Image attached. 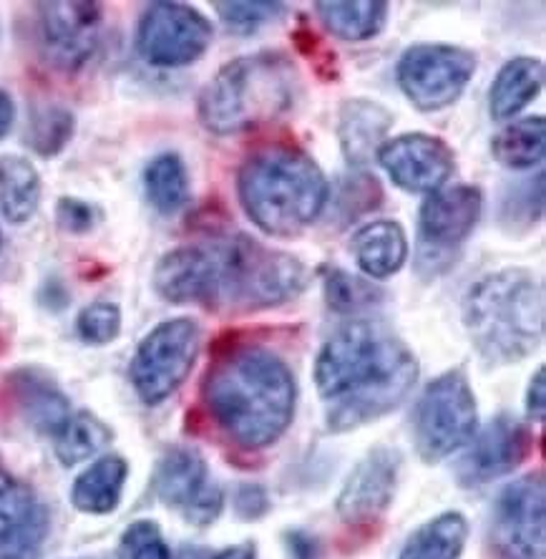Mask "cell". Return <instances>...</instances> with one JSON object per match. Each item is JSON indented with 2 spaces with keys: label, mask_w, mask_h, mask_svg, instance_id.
Segmentation results:
<instances>
[{
  "label": "cell",
  "mask_w": 546,
  "mask_h": 559,
  "mask_svg": "<svg viewBox=\"0 0 546 559\" xmlns=\"http://www.w3.org/2000/svg\"><path fill=\"white\" fill-rule=\"evenodd\" d=\"M237 192L247 217L270 237L302 235L330 200L322 169L295 146H268L247 156Z\"/></svg>",
  "instance_id": "obj_3"
},
{
  "label": "cell",
  "mask_w": 546,
  "mask_h": 559,
  "mask_svg": "<svg viewBox=\"0 0 546 559\" xmlns=\"http://www.w3.org/2000/svg\"><path fill=\"white\" fill-rule=\"evenodd\" d=\"M235 507H237L239 516H245V520H258V516H262L270 509V501H268V495H264L262 487L247 484V487L237 491Z\"/></svg>",
  "instance_id": "obj_37"
},
{
  "label": "cell",
  "mask_w": 546,
  "mask_h": 559,
  "mask_svg": "<svg viewBox=\"0 0 546 559\" xmlns=\"http://www.w3.org/2000/svg\"><path fill=\"white\" fill-rule=\"evenodd\" d=\"M322 290H325L328 306L337 312H360L376 306L380 298V290L373 283L337 267L325 270V275H322Z\"/></svg>",
  "instance_id": "obj_30"
},
{
  "label": "cell",
  "mask_w": 546,
  "mask_h": 559,
  "mask_svg": "<svg viewBox=\"0 0 546 559\" xmlns=\"http://www.w3.org/2000/svg\"><path fill=\"white\" fill-rule=\"evenodd\" d=\"M121 559H171L159 527L154 522H136L123 532Z\"/></svg>",
  "instance_id": "obj_34"
},
{
  "label": "cell",
  "mask_w": 546,
  "mask_h": 559,
  "mask_svg": "<svg viewBox=\"0 0 546 559\" xmlns=\"http://www.w3.org/2000/svg\"><path fill=\"white\" fill-rule=\"evenodd\" d=\"M40 202V177L21 156H0V215L13 225L33 217Z\"/></svg>",
  "instance_id": "obj_25"
},
{
  "label": "cell",
  "mask_w": 546,
  "mask_h": 559,
  "mask_svg": "<svg viewBox=\"0 0 546 559\" xmlns=\"http://www.w3.org/2000/svg\"><path fill=\"white\" fill-rule=\"evenodd\" d=\"M351 250L358 267L373 280H385L399 273L408 260V237L393 219H376L353 235Z\"/></svg>",
  "instance_id": "obj_21"
},
{
  "label": "cell",
  "mask_w": 546,
  "mask_h": 559,
  "mask_svg": "<svg viewBox=\"0 0 546 559\" xmlns=\"http://www.w3.org/2000/svg\"><path fill=\"white\" fill-rule=\"evenodd\" d=\"M46 534V507L26 484L0 472V559H36Z\"/></svg>",
  "instance_id": "obj_18"
},
{
  "label": "cell",
  "mask_w": 546,
  "mask_h": 559,
  "mask_svg": "<svg viewBox=\"0 0 546 559\" xmlns=\"http://www.w3.org/2000/svg\"><path fill=\"white\" fill-rule=\"evenodd\" d=\"M376 159L405 192L434 194L449 182L456 156L443 139L431 134H403L380 146Z\"/></svg>",
  "instance_id": "obj_14"
},
{
  "label": "cell",
  "mask_w": 546,
  "mask_h": 559,
  "mask_svg": "<svg viewBox=\"0 0 546 559\" xmlns=\"http://www.w3.org/2000/svg\"><path fill=\"white\" fill-rule=\"evenodd\" d=\"M476 56L459 46L420 44L408 48L399 63V84L420 111H441L468 86Z\"/></svg>",
  "instance_id": "obj_10"
},
{
  "label": "cell",
  "mask_w": 546,
  "mask_h": 559,
  "mask_svg": "<svg viewBox=\"0 0 546 559\" xmlns=\"http://www.w3.org/2000/svg\"><path fill=\"white\" fill-rule=\"evenodd\" d=\"M156 293L169 302H202L210 298V250L189 245L164 254L154 270Z\"/></svg>",
  "instance_id": "obj_20"
},
{
  "label": "cell",
  "mask_w": 546,
  "mask_h": 559,
  "mask_svg": "<svg viewBox=\"0 0 546 559\" xmlns=\"http://www.w3.org/2000/svg\"><path fill=\"white\" fill-rule=\"evenodd\" d=\"M401 454L395 449H373L347 476L337 497V514L347 524H366L378 520L391 507L399 484Z\"/></svg>",
  "instance_id": "obj_17"
},
{
  "label": "cell",
  "mask_w": 546,
  "mask_h": 559,
  "mask_svg": "<svg viewBox=\"0 0 546 559\" xmlns=\"http://www.w3.org/2000/svg\"><path fill=\"white\" fill-rule=\"evenodd\" d=\"M491 547L499 559H544L546 495L542 474L521 476L496 499Z\"/></svg>",
  "instance_id": "obj_11"
},
{
  "label": "cell",
  "mask_w": 546,
  "mask_h": 559,
  "mask_svg": "<svg viewBox=\"0 0 546 559\" xmlns=\"http://www.w3.org/2000/svg\"><path fill=\"white\" fill-rule=\"evenodd\" d=\"M544 63L532 56H519L501 66L499 76L491 86V117L494 119H514L529 104L539 96L544 86Z\"/></svg>",
  "instance_id": "obj_22"
},
{
  "label": "cell",
  "mask_w": 546,
  "mask_h": 559,
  "mask_svg": "<svg viewBox=\"0 0 546 559\" xmlns=\"http://www.w3.org/2000/svg\"><path fill=\"white\" fill-rule=\"evenodd\" d=\"M56 439V456L61 459V464L73 466L86 462L102 451L106 443L111 441L109 426L98 421L94 414H73L61 424V429L54 433Z\"/></svg>",
  "instance_id": "obj_29"
},
{
  "label": "cell",
  "mask_w": 546,
  "mask_h": 559,
  "mask_svg": "<svg viewBox=\"0 0 546 559\" xmlns=\"http://www.w3.org/2000/svg\"><path fill=\"white\" fill-rule=\"evenodd\" d=\"M177 559H258V549H254V545H250V542L222 549V552H212V549H204V547H185Z\"/></svg>",
  "instance_id": "obj_38"
},
{
  "label": "cell",
  "mask_w": 546,
  "mask_h": 559,
  "mask_svg": "<svg viewBox=\"0 0 546 559\" xmlns=\"http://www.w3.org/2000/svg\"><path fill=\"white\" fill-rule=\"evenodd\" d=\"M13 117H15V106L11 102V96L0 92V139L8 134V129L13 124Z\"/></svg>",
  "instance_id": "obj_41"
},
{
  "label": "cell",
  "mask_w": 546,
  "mask_h": 559,
  "mask_svg": "<svg viewBox=\"0 0 546 559\" xmlns=\"http://www.w3.org/2000/svg\"><path fill=\"white\" fill-rule=\"evenodd\" d=\"M546 150L544 117H529L511 121L491 142L494 159L509 169H532L542 164Z\"/></svg>",
  "instance_id": "obj_27"
},
{
  "label": "cell",
  "mask_w": 546,
  "mask_h": 559,
  "mask_svg": "<svg viewBox=\"0 0 546 559\" xmlns=\"http://www.w3.org/2000/svg\"><path fill=\"white\" fill-rule=\"evenodd\" d=\"M212 23L194 8L181 3L149 5L139 23L136 46L144 61L162 69L194 63L212 44Z\"/></svg>",
  "instance_id": "obj_12"
},
{
  "label": "cell",
  "mask_w": 546,
  "mask_h": 559,
  "mask_svg": "<svg viewBox=\"0 0 546 559\" xmlns=\"http://www.w3.org/2000/svg\"><path fill=\"white\" fill-rule=\"evenodd\" d=\"M210 298L206 308L262 310L293 300L308 287V267L293 254L237 235L206 245Z\"/></svg>",
  "instance_id": "obj_6"
},
{
  "label": "cell",
  "mask_w": 546,
  "mask_h": 559,
  "mask_svg": "<svg viewBox=\"0 0 546 559\" xmlns=\"http://www.w3.org/2000/svg\"><path fill=\"white\" fill-rule=\"evenodd\" d=\"M526 411L534 421H544L546 418V381H544V368L536 371L532 378V385H529V396H526Z\"/></svg>",
  "instance_id": "obj_39"
},
{
  "label": "cell",
  "mask_w": 546,
  "mask_h": 559,
  "mask_svg": "<svg viewBox=\"0 0 546 559\" xmlns=\"http://www.w3.org/2000/svg\"><path fill=\"white\" fill-rule=\"evenodd\" d=\"M56 215H58V225L69 229V233H88L96 222L94 207L81 200H71V197H66V200L58 202Z\"/></svg>",
  "instance_id": "obj_36"
},
{
  "label": "cell",
  "mask_w": 546,
  "mask_h": 559,
  "mask_svg": "<svg viewBox=\"0 0 546 559\" xmlns=\"http://www.w3.org/2000/svg\"><path fill=\"white\" fill-rule=\"evenodd\" d=\"M478 429L476 399L468 378L449 371L426 385L413 414V439L424 462L436 464L466 447Z\"/></svg>",
  "instance_id": "obj_7"
},
{
  "label": "cell",
  "mask_w": 546,
  "mask_h": 559,
  "mask_svg": "<svg viewBox=\"0 0 546 559\" xmlns=\"http://www.w3.org/2000/svg\"><path fill=\"white\" fill-rule=\"evenodd\" d=\"M393 127V117L385 106L370 98H351L343 104L341 121H337V139L345 159L353 167H366L378 156L385 144L388 131Z\"/></svg>",
  "instance_id": "obj_19"
},
{
  "label": "cell",
  "mask_w": 546,
  "mask_h": 559,
  "mask_svg": "<svg viewBox=\"0 0 546 559\" xmlns=\"http://www.w3.org/2000/svg\"><path fill=\"white\" fill-rule=\"evenodd\" d=\"M287 547H289V555H293L295 559H316L318 557L316 539L305 537V534H293L287 542Z\"/></svg>",
  "instance_id": "obj_40"
},
{
  "label": "cell",
  "mask_w": 546,
  "mask_h": 559,
  "mask_svg": "<svg viewBox=\"0 0 546 559\" xmlns=\"http://www.w3.org/2000/svg\"><path fill=\"white\" fill-rule=\"evenodd\" d=\"M468 537V522L459 512H446L413 532L399 559H459Z\"/></svg>",
  "instance_id": "obj_26"
},
{
  "label": "cell",
  "mask_w": 546,
  "mask_h": 559,
  "mask_svg": "<svg viewBox=\"0 0 546 559\" xmlns=\"http://www.w3.org/2000/svg\"><path fill=\"white\" fill-rule=\"evenodd\" d=\"M300 96V71L285 53H252L229 61L200 94V121L229 136L275 124Z\"/></svg>",
  "instance_id": "obj_4"
},
{
  "label": "cell",
  "mask_w": 546,
  "mask_h": 559,
  "mask_svg": "<svg viewBox=\"0 0 546 559\" xmlns=\"http://www.w3.org/2000/svg\"><path fill=\"white\" fill-rule=\"evenodd\" d=\"M200 325L189 318L167 320L146 335L129 371L144 404H162L187 381L200 356Z\"/></svg>",
  "instance_id": "obj_9"
},
{
  "label": "cell",
  "mask_w": 546,
  "mask_h": 559,
  "mask_svg": "<svg viewBox=\"0 0 546 559\" xmlns=\"http://www.w3.org/2000/svg\"><path fill=\"white\" fill-rule=\"evenodd\" d=\"M222 23L227 31L247 36V33L260 31L264 23L275 21L280 13L285 11L283 3H272V0H252V3H217Z\"/></svg>",
  "instance_id": "obj_33"
},
{
  "label": "cell",
  "mask_w": 546,
  "mask_h": 559,
  "mask_svg": "<svg viewBox=\"0 0 546 559\" xmlns=\"http://www.w3.org/2000/svg\"><path fill=\"white\" fill-rule=\"evenodd\" d=\"M468 335L489 364H517L544 338V285L521 267L501 270L471 287L463 306Z\"/></svg>",
  "instance_id": "obj_5"
},
{
  "label": "cell",
  "mask_w": 546,
  "mask_h": 559,
  "mask_svg": "<svg viewBox=\"0 0 546 559\" xmlns=\"http://www.w3.org/2000/svg\"><path fill=\"white\" fill-rule=\"evenodd\" d=\"M129 466L121 456H104L91 464L73 484L71 499L76 509L88 514H109L121 499Z\"/></svg>",
  "instance_id": "obj_23"
},
{
  "label": "cell",
  "mask_w": 546,
  "mask_h": 559,
  "mask_svg": "<svg viewBox=\"0 0 546 559\" xmlns=\"http://www.w3.org/2000/svg\"><path fill=\"white\" fill-rule=\"evenodd\" d=\"M532 451V433L511 416H499L476 436L466 454L461 456L456 476L461 487H482L499 476H507L524 462Z\"/></svg>",
  "instance_id": "obj_16"
},
{
  "label": "cell",
  "mask_w": 546,
  "mask_h": 559,
  "mask_svg": "<svg viewBox=\"0 0 546 559\" xmlns=\"http://www.w3.org/2000/svg\"><path fill=\"white\" fill-rule=\"evenodd\" d=\"M21 401L26 406V414L33 426H38L40 431L56 433L61 429V424L69 418V404L58 393L51 383L38 381V378H26L21 389Z\"/></svg>",
  "instance_id": "obj_31"
},
{
  "label": "cell",
  "mask_w": 546,
  "mask_h": 559,
  "mask_svg": "<svg viewBox=\"0 0 546 559\" xmlns=\"http://www.w3.org/2000/svg\"><path fill=\"white\" fill-rule=\"evenodd\" d=\"M416 378L413 350L373 320L343 325L316 360L318 393L333 431L358 429L385 416L408 396Z\"/></svg>",
  "instance_id": "obj_1"
},
{
  "label": "cell",
  "mask_w": 546,
  "mask_h": 559,
  "mask_svg": "<svg viewBox=\"0 0 546 559\" xmlns=\"http://www.w3.org/2000/svg\"><path fill=\"white\" fill-rule=\"evenodd\" d=\"M295 378L275 353L235 348L210 368L206 408L237 447L258 451L287 431L295 414Z\"/></svg>",
  "instance_id": "obj_2"
},
{
  "label": "cell",
  "mask_w": 546,
  "mask_h": 559,
  "mask_svg": "<svg viewBox=\"0 0 546 559\" xmlns=\"http://www.w3.org/2000/svg\"><path fill=\"white\" fill-rule=\"evenodd\" d=\"M73 134V117L63 109H44L33 117L28 127V144L44 156H54L66 146Z\"/></svg>",
  "instance_id": "obj_32"
},
{
  "label": "cell",
  "mask_w": 546,
  "mask_h": 559,
  "mask_svg": "<svg viewBox=\"0 0 546 559\" xmlns=\"http://www.w3.org/2000/svg\"><path fill=\"white\" fill-rule=\"evenodd\" d=\"M484 197L476 187H443L428 194L418 215V254L420 277H436L456 262L461 245L474 233L482 217Z\"/></svg>",
  "instance_id": "obj_8"
},
{
  "label": "cell",
  "mask_w": 546,
  "mask_h": 559,
  "mask_svg": "<svg viewBox=\"0 0 546 559\" xmlns=\"http://www.w3.org/2000/svg\"><path fill=\"white\" fill-rule=\"evenodd\" d=\"M322 26L333 36L343 40H370L383 31L388 21V3L380 0H328V3H316Z\"/></svg>",
  "instance_id": "obj_24"
},
{
  "label": "cell",
  "mask_w": 546,
  "mask_h": 559,
  "mask_svg": "<svg viewBox=\"0 0 546 559\" xmlns=\"http://www.w3.org/2000/svg\"><path fill=\"white\" fill-rule=\"evenodd\" d=\"M121 331V312L114 302H94L79 316V335L86 343H111Z\"/></svg>",
  "instance_id": "obj_35"
},
{
  "label": "cell",
  "mask_w": 546,
  "mask_h": 559,
  "mask_svg": "<svg viewBox=\"0 0 546 559\" xmlns=\"http://www.w3.org/2000/svg\"><path fill=\"white\" fill-rule=\"evenodd\" d=\"M102 19L98 3L40 5V40L48 61L66 71L81 69L96 51Z\"/></svg>",
  "instance_id": "obj_15"
},
{
  "label": "cell",
  "mask_w": 546,
  "mask_h": 559,
  "mask_svg": "<svg viewBox=\"0 0 546 559\" xmlns=\"http://www.w3.org/2000/svg\"><path fill=\"white\" fill-rule=\"evenodd\" d=\"M154 489L164 504L179 509L192 524H212L222 514L225 497L217 484L206 476L200 451L174 447L156 466Z\"/></svg>",
  "instance_id": "obj_13"
},
{
  "label": "cell",
  "mask_w": 546,
  "mask_h": 559,
  "mask_svg": "<svg viewBox=\"0 0 546 559\" xmlns=\"http://www.w3.org/2000/svg\"><path fill=\"white\" fill-rule=\"evenodd\" d=\"M149 202L162 215H177L189 202V177L185 162L177 154H162L152 159L144 171Z\"/></svg>",
  "instance_id": "obj_28"
}]
</instances>
